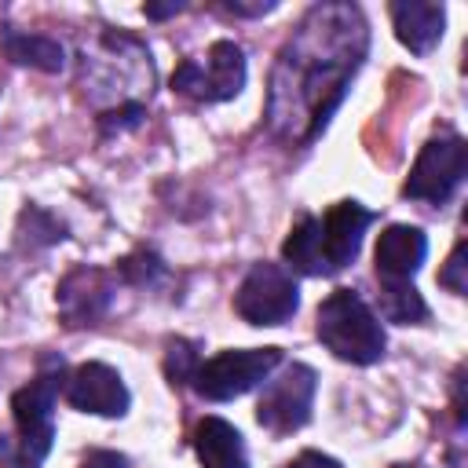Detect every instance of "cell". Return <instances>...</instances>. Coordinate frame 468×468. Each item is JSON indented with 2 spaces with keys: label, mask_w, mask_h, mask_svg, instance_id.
<instances>
[{
  "label": "cell",
  "mask_w": 468,
  "mask_h": 468,
  "mask_svg": "<svg viewBox=\"0 0 468 468\" xmlns=\"http://www.w3.org/2000/svg\"><path fill=\"white\" fill-rule=\"evenodd\" d=\"M366 55L369 22L358 4L325 0L307 7L271 66L267 132L285 146H311L329 128Z\"/></svg>",
  "instance_id": "1"
},
{
  "label": "cell",
  "mask_w": 468,
  "mask_h": 468,
  "mask_svg": "<svg viewBox=\"0 0 468 468\" xmlns=\"http://www.w3.org/2000/svg\"><path fill=\"white\" fill-rule=\"evenodd\" d=\"M373 219L377 212L358 201H336L322 216H300L282 241V260L289 271L307 278L340 274L358 256L362 234Z\"/></svg>",
  "instance_id": "2"
},
{
  "label": "cell",
  "mask_w": 468,
  "mask_h": 468,
  "mask_svg": "<svg viewBox=\"0 0 468 468\" xmlns=\"http://www.w3.org/2000/svg\"><path fill=\"white\" fill-rule=\"evenodd\" d=\"M66 384V362L48 358L40 373L11 395V431L0 435V468H40L55 442V402Z\"/></svg>",
  "instance_id": "3"
},
{
  "label": "cell",
  "mask_w": 468,
  "mask_h": 468,
  "mask_svg": "<svg viewBox=\"0 0 468 468\" xmlns=\"http://www.w3.org/2000/svg\"><path fill=\"white\" fill-rule=\"evenodd\" d=\"M314 333L340 362H351V366H373L384 358V347H388V333L380 318L355 289H333L318 303Z\"/></svg>",
  "instance_id": "4"
},
{
  "label": "cell",
  "mask_w": 468,
  "mask_h": 468,
  "mask_svg": "<svg viewBox=\"0 0 468 468\" xmlns=\"http://www.w3.org/2000/svg\"><path fill=\"white\" fill-rule=\"evenodd\" d=\"M282 362H285L282 347H241V351L230 347L212 358H201L190 377V388L208 402H230L260 388Z\"/></svg>",
  "instance_id": "5"
},
{
  "label": "cell",
  "mask_w": 468,
  "mask_h": 468,
  "mask_svg": "<svg viewBox=\"0 0 468 468\" xmlns=\"http://www.w3.org/2000/svg\"><path fill=\"white\" fill-rule=\"evenodd\" d=\"M468 176V146L457 132H442L428 139L402 183V197L424 205H446Z\"/></svg>",
  "instance_id": "6"
},
{
  "label": "cell",
  "mask_w": 468,
  "mask_h": 468,
  "mask_svg": "<svg viewBox=\"0 0 468 468\" xmlns=\"http://www.w3.org/2000/svg\"><path fill=\"white\" fill-rule=\"evenodd\" d=\"M245 88V51L234 40H216L205 58H183L172 73V91L194 102H227Z\"/></svg>",
  "instance_id": "7"
},
{
  "label": "cell",
  "mask_w": 468,
  "mask_h": 468,
  "mask_svg": "<svg viewBox=\"0 0 468 468\" xmlns=\"http://www.w3.org/2000/svg\"><path fill=\"white\" fill-rule=\"evenodd\" d=\"M314 391H318V373L303 362H289L278 377L271 373L263 380V391H260V402H256L260 428H267L278 439L300 431L311 420Z\"/></svg>",
  "instance_id": "8"
},
{
  "label": "cell",
  "mask_w": 468,
  "mask_h": 468,
  "mask_svg": "<svg viewBox=\"0 0 468 468\" xmlns=\"http://www.w3.org/2000/svg\"><path fill=\"white\" fill-rule=\"evenodd\" d=\"M234 311L249 325H285L300 311V289L282 263H252L234 292Z\"/></svg>",
  "instance_id": "9"
},
{
  "label": "cell",
  "mask_w": 468,
  "mask_h": 468,
  "mask_svg": "<svg viewBox=\"0 0 468 468\" xmlns=\"http://www.w3.org/2000/svg\"><path fill=\"white\" fill-rule=\"evenodd\" d=\"M62 395L73 410L95 413V417H124L128 406H132L128 384L106 362H80L77 369H69L66 384H62Z\"/></svg>",
  "instance_id": "10"
},
{
  "label": "cell",
  "mask_w": 468,
  "mask_h": 468,
  "mask_svg": "<svg viewBox=\"0 0 468 468\" xmlns=\"http://www.w3.org/2000/svg\"><path fill=\"white\" fill-rule=\"evenodd\" d=\"M113 296H117V274L99 267H77L58 282V314L69 329L95 325L113 307Z\"/></svg>",
  "instance_id": "11"
},
{
  "label": "cell",
  "mask_w": 468,
  "mask_h": 468,
  "mask_svg": "<svg viewBox=\"0 0 468 468\" xmlns=\"http://www.w3.org/2000/svg\"><path fill=\"white\" fill-rule=\"evenodd\" d=\"M424 256H428V238H424L420 227L388 223L377 234V249H373L377 282L380 285H406V282H413V274L420 271Z\"/></svg>",
  "instance_id": "12"
},
{
  "label": "cell",
  "mask_w": 468,
  "mask_h": 468,
  "mask_svg": "<svg viewBox=\"0 0 468 468\" xmlns=\"http://www.w3.org/2000/svg\"><path fill=\"white\" fill-rule=\"evenodd\" d=\"M194 453L201 468H249V450L241 431L223 417H201L194 424Z\"/></svg>",
  "instance_id": "13"
},
{
  "label": "cell",
  "mask_w": 468,
  "mask_h": 468,
  "mask_svg": "<svg viewBox=\"0 0 468 468\" xmlns=\"http://www.w3.org/2000/svg\"><path fill=\"white\" fill-rule=\"evenodd\" d=\"M391 22H395V37L402 48H410L413 55H428L442 40L446 7L424 4V0H399L391 4Z\"/></svg>",
  "instance_id": "14"
},
{
  "label": "cell",
  "mask_w": 468,
  "mask_h": 468,
  "mask_svg": "<svg viewBox=\"0 0 468 468\" xmlns=\"http://www.w3.org/2000/svg\"><path fill=\"white\" fill-rule=\"evenodd\" d=\"M4 51L18 66H33L40 73H58L66 66V51L58 40L40 33H4Z\"/></svg>",
  "instance_id": "15"
},
{
  "label": "cell",
  "mask_w": 468,
  "mask_h": 468,
  "mask_svg": "<svg viewBox=\"0 0 468 468\" xmlns=\"http://www.w3.org/2000/svg\"><path fill=\"white\" fill-rule=\"evenodd\" d=\"M380 314L388 322L410 325V322H424L428 318V303H424V296L417 292L413 282H406V285H380Z\"/></svg>",
  "instance_id": "16"
},
{
  "label": "cell",
  "mask_w": 468,
  "mask_h": 468,
  "mask_svg": "<svg viewBox=\"0 0 468 468\" xmlns=\"http://www.w3.org/2000/svg\"><path fill=\"white\" fill-rule=\"evenodd\" d=\"M117 282H124V285H135V289H146V285H154L157 278H165V260L157 256V252H150V249H135L132 256H124L121 263H117Z\"/></svg>",
  "instance_id": "17"
},
{
  "label": "cell",
  "mask_w": 468,
  "mask_h": 468,
  "mask_svg": "<svg viewBox=\"0 0 468 468\" xmlns=\"http://www.w3.org/2000/svg\"><path fill=\"white\" fill-rule=\"evenodd\" d=\"M197 362H201V355H197V344H194V340H183V336L168 340V351H165V373H168L172 384H190Z\"/></svg>",
  "instance_id": "18"
},
{
  "label": "cell",
  "mask_w": 468,
  "mask_h": 468,
  "mask_svg": "<svg viewBox=\"0 0 468 468\" xmlns=\"http://www.w3.org/2000/svg\"><path fill=\"white\" fill-rule=\"evenodd\" d=\"M22 223H29V234H22L29 245H55V241H62L66 238V227L55 219V216H48L44 208H26L22 212Z\"/></svg>",
  "instance_id": "19"
},
{
  "label": "cell",
  "mask_w": 468,
  "mask_h": 468,
  "mask_svg": "<svg viewBox=\"0 0 468 468\" xmlns=\"http://www.w3.org/2000/svg\"><path fill=\"white\" fill-rule=\"evenodd\" d=\"M439 285H446L450 292H464V241H457L453 245V252H450V260H446V267L439 271Z\"/></svg>",
  "instance_id": "20"
},
{
  "label": "cell",
  "mask_w": 468,
  "mask_h": 468,
  "mask_svg": "<svg viewBox=\"0 0 468 468\" xmlns=\"http://www.w3.org/2000/svg\"><path fill=\"white\" fill-rule=\"evenodd\" d=\"M282 468H344L336 457H329V453H318V450H303V453H296L289 464H282Z\"/></svg>",
  "instance_id": "21"
},
{
  "label": "cell",
  "mask_w": 468,
  "mask_h": 468,
  "mask_svg": "<svg viewBox=\"0 0 468 468\" xmlns=\"http://www.w3.org/2000/svg\"><path fill=\"white\" fill-rule=\"evenodd\" d=\"M80 468H128V457L117 453V450H91L80 461Z\"/></svg>",
  "instance_id": "22"
},
{
  "label": "cell",
  "mask_w": 468,
  "mask_h": 468,
  "mask_svg": "<svg viewBox=\"0 0 468 468\" xmlns=\"http://www.w3.org/2000/svg\"><path fill=\"white\" fill-rule=\"evenodd\" d=\"M274 7H278L274 0H256V4L227 0V4H223V11H227V15H238V18H256V15H267V11H274Z\"/></svg>",
  "instance_id": "23"
},
{
  "label": "cell",
  "mask_w": 468,
  "mask_h": 468,
  "mask_svg": "<svg viewBox=\"0 0 468 468\" xmlns=\"http://www.w3.org/2000/svg\"><path fill=\"white\" fill-rule=\"evenodd\" d=\"M186 4H146V18H168V15H179Z\"/></svg>",
  "instance_id": "24"
},
{
  "label": "cell",
  "mask_w": 468,
  "mask_h": 468,
  "mask_svg": "<svg viewBox=\"0 0 468 468\" xmlns=\"http://www.w3.org/2000/svg\"><path fill=\"white\" fill-rule=\"evenodd\" d=\"M395 468H420V464H395Z\"/></svg>",
  "instance_id": "25"
}]
</instances>
